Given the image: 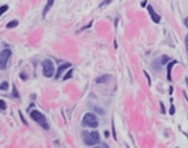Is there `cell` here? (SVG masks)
I'll list each match as a JSON object with an SVG mask.
<instances>
[{
  "label": "cell",
  "mask_w": 188,
  "mask_h": 148,
  "mask_svg": "<svg viewBox=\"0 0 188 148\" xmlns=\"http://www.w3.org/2000/svg\"><path fill=\"white\" fill-rule=\"evenodd\" d=\"M82 126L83 127H90V128H96L98 126V121L95 114L93 113H87L83 116L82 119Z\"/></svg>",
  "instance_id": "1"
},
{
  "label": "cell",
  "mask_w": 188,
  "mask_h": 148,
  "mask_svg": "<svg viewBox=\"0 0 188 148\" xmlns=\"http://www.w3.org/2000/svg\"><path fill=\"white\" fill-rule=\"evenodd\" d=\"M83 140L87 146H94L100 142V134L98 132H83Z\"/></svg>",
  "instance_id": "2"
},
{
  "label": "cell",
  "mask_w": 188,
  "mask_h": 148,
  "mask_svg": "<svg viewBox=\"0 0 188 148\" xmlns=\"http://www.w3.org/2000/svg\"><path fill=\"white\" fill-rule=\"evenodd\" d=\"M30 117H31L35 122H37L38 124L40 125L41 127H43L44 129H49V124L46 122V116H44L41 112H39V110H33L31 113H30Z\"/></svg>",
  "instance_id": "3"
},
{
  "label": "cell",
  "mask_w": 188,
  "mask_h": 148,
  "mask_svg": "<svg viewBox=\"0 0 188 148\" xmlns=\"http://www.w3.org/2000/svg\"><path fill=\"white\" fill-rule=\"evenodd\" d=\"M42 70H43V75L46 78H52L54 74V63L52 60L46 59L42 61Z\"/></svg>",
  "instance_id": "4"
},
{
  "label": "cell",
  "mask_w": 188,
  "mask_h": 148,
  "mask_svg": "<svg viewBox=\"0 0 188 148\" xmlns=\"http://www.w3.org/2000/svg\"><path fill=\"white\" fill-rule=\"evenodd\" d=\"M10 56H11V51L9 49H5L0 52V69L1 70H5L7 67Z\"/></svg>",
  "instance_id": "5"
},
{
  "label": "cell",
  "mask_w": 188,
  "mask_h": 148,
  "mask_svg": "<svg viewBox=\"0 0 188 148\" xmlns=\"http://www.w3.org/2000/svg\"><path fill=\"white\" fill-rule=\"evenodd\" d=\"M147 9H148V11H149V13H150L152 20H153L154 22H155V23H158L159 21H160V16L157 15L156 12H154V9L152 8V6H148Z\"/></svg>",
  "instance_id": "6"
},
{
  "label": "cell",
  "mask_w": 188,
  "mask_h": 148,
  "mask_svg": "<svg viewBox=\"0 0 188 148\" xmlns=\"http://www.w3.org/2000/svg\"><path fill=\"white\" fill-rule=\"evenodd\" d=\"M71 67V63H64V64H62V65H60L59 69H58V72H57V75H55V78H60V76L62 75V73H63L64 71L67 70L68 67Z\"/></svg>",
  "instance_id": "7"
},
{
  "label": "cell",
  "mask_w": 188,
  "mask_h": 148,
  "mask_svg": "<svg viewBox=\"0 0 188 148\" xmlns=\"http://www.w3.org/2000/svg\"><path fill=\"white\" fill-rule=\"evenodd\" d=\"M111 76L110 75H107V74H104V75H102V76H98V78L95 80V82L98 83V84H102V83H106L109 80H110Z\"/></svg>",
  "instance_id": "8"
},
{
  "label": "cell",
  "mask_w": 188,
  "mask_h": 148,
  "mask_svg": "<svg viewBox=\"0 0 188 148\" xmlns=\"http://www.w3.org/2000/svg\"><path fill=\"white\" fill-rule=\"evenodd\" d=\"M53 3H54V0H48V2H46V7H44V10H43V17H46V15L49 12V10L52 8Z\"/></svg>",
  "instance_id": "9"
},
{
  "label": "cell",
  "mask_w": 188,
  "mask_h": 148,
  "mask_svg": "<svg viewBox=\"0 0 188 148\" xmlns=\"http://www.w3.org/2000/svg\"><path fill=\"white\" fill-rule=\"evenodd\" d=\"M174 64H176V61H173V62H171V63L168 64V67H167V78L171 81V69H173V67H174Z\"/></svg>",
  "instance_id": "10"
},
{
  "label": "cell",
  "mask_w": 188,
  "mask_h": 148,
  "mask_svg": "<svg viewBox=\"0 0 188 148\" xmlns=\"http://www.w3.org/2000/svg\"><path fill=\"white\" fill-rule=\"evenodd\" d=\"M19 24V21L18 20H12V21H10V22H8L7 23V29H12V28H16V27Z\"/></svg>",
  "instance_id": "11"
},
{
  "label": "cell",
  "mask_w": 188,
  "mask_h": 148,
  "mask_svg": "<svg viewBox=\"0 0 188 148\" xmlns=\"http://www.w3.org/2000/svg\"><path fill=\"white\" fill-rule=\"evenodd\" d=\"M8 8H9V7L7 6V5H5V6H1V7H0V17H1V16H2L3 13H5V12L7 11V10H8Z\"/></svg>",
  "instance_id": "12"
},
{
  "label": "cell",
  "mask_w": 188,
  "mask_h": 148,
  "mask_svg": "<svg viewBox=\"0 0 188 148\" xmlns=\"http://www.w3.org/2000/svg\"><path fill=\"white\" fill-rule=\"evenodd\" d=\"M8 87H9L8 82H2L0 84V90H8Z\"/></svg>",
  "instance_id": "13"
},
{
  "label": "cell",
  "mask_w": 188,
  "mask_h": 148,
  "mask_svg": "<svg viewBox=\"0 0 188 148\" xmlns=\"http://www.w3.org/2000/svg\"><path fill=\"white\" fill-rule=\"evenodd\" d=\"M72 74H73V71H72V70H70L69 72L67 73V75H64V76H63V80H68V78H72Z\"/></svg>",
  "instance_id": "14"
},
{
  "label": "cell",
  "mask_w": 188,
  "mask_h": 148,
  "mask_svg": "<svg viewBox=\"0 0 188 148\" xmlns=\"http://www.w3.org/2000/svg\"><path fill=\"white\" fill-rule=\"evenodd\" d=\"M7 108V105H6V103H5V101H2V99H1V101H0V110H6Z\"/></svg>",
  "instance_id": "15"
},
{
  "label": "cell",
  "mask_w": 188,
  "mask_h": 148,
  "mask_svg": "<svg viewBox=\"0 0 188 148\" xmlns=\"http://www.w3.org/2000/svg\"><path fill=\"white\" fill-rule=\"evenodd\" d=\"M12 95L15 96V97H19V94H18V91H17V88H16V86H13V90H12Z\"/></svg>",
  "instance_id": "16"
},
{
  "label": "cell",
  "mask_w": 188,
  "mask_h": 148,
  "mask_svg": "<svg viewBox=\"0 0 188 148\" xmlns=\"http://www.w3.org/2000/svg\"><path fill=\"white\" fill-rule=\"evenodd\" d=\"M19 115H20V118H21V122L23 123V124L24 125H28V123H27V121L24 118H23V116H22V114L20 113V112H19Z\"/></svg>",
  "instance_id": "17"
},
{
  "label": "cell",
  "mask_w": 188,
  "mask_h": 148,
  "mask_svg": "<svg viewBox=\"0 0 188 148\" xmlns=\"http://www.w3.org/2000/svg\"><path fill=\"white\" fill-rule=\"evenodd\" d=\"M185 45H186V51H187V53H188V33L185 38Z\"/></svg>",
  "instance_id": "18"
},
{
  "label": "cell",
  "mask_w": 188,
  "mask_h": 148,
  "mask_svg": "<svg viewBox=\"0 0 188 148\" xmlns=\"http://www.w3.org/2000/svg\"><path fill=\"white\" fill-rule=\"evenodd\" d=\"M169 114H171V115H174V114H175V107H174V105H171V110H169Z\"/></svg>",
  "instance_id": "19"
},
{
  "label": "cell",
  "mask_w": 188,
  "mask_h": 148,
  "mask_svg": "<svg viewBox=\"0 0 188 148\" xmlns=\"http://www.w3.org/2000/svg\"><path fill=\"white\" fill-rule=\"evenodd\" d=\"M110 2H111V0H105L104 2H102L101 5H100V7H103V6H104V5H106V3H107V5H109V3H110Z\"/></svg>",
  "instance_id": "20"
},
{
  "label": "cell",
  "mask_w": 188,
  "mask_h": 148,
  "mask_svg": "<svg viewBox=\"0 0 188 148\" xmlns=\"http://www.w3.org/2000/svg\"><path fill=\"white\" fill-rule=\"evenodd\" d=\"M145 75H146V78H147V80H148V83H149V84H150V83H152V82H150V78H149V75H148V74H147V72H146V71H145Z\"/></svg>",
  "instance_id": "21"
},
{
  "label": "cell",
  "mask_w": 188,
  "mask_h": 148,
  "mask_svg": "<svg viewBox=\"0 0 188 148\" xmlns=\"http://www.w3.org/2000/svg\"><path fill=\"white\" fill-rule=\"evenodd\" d=\"M184 24H185V26L188 28V17L185 18V20H184Z\"/></svg>",
  "instance_id": "22"
},
{
  "label": "cell",
  "mask_w": 188,
  "mask_h": 148,
  "mask_svg": "<svg viewBox=\"0 0 188 148\" xmlns=\"http://www.w3.org/2000/svg\"><path fill=\"white\" fill-rule=\"evenodd\" d=\"M146 2H147V0H144V1H143V2L141 3V6H142V7H145V6H146Z\"/></svg>",
  "instance_id": "23"
},
{
  "label": "cell",
  "mask_w": 188,
  "mask_h": 148,
  "mask_svg": "<svg viewBox=\"0 0 188 148\" xmlns=\"http://www.w3.org/2000/svg\"><path fill=\"white\" fill-rule=\"evenodd\" d=\"M160 106H162V113H165V108H164V104L160 103Z\"/></svg>",
  "instance_id": "24"
},
{
  "label": "cell",
  "mask_w": 188,
  "mask_h": 148,
  "mask_svg": "<svg viewBox=\"0 0 188 148\" xmlns=\"http://www.w3.org/2000/svg\"><path fill=\"white\" fill-rule=\"evenodd\" d=\"M20 78H22V80H27V76L23 75V73H21V74H20Z\"/></svg>",
  "instance_id": "25"
},
{
  "label": "cell",
  "mask_w": 188,
  "mask_h": 148,
  "mask_svg": "<svg viewBox=\"0 0 188 148\" xmlns=\"http://www.w3.org/2000/svg\"><path fill=\"white\" fill-rule=\"evenodd\" d=\"M105 137H109V132H105Z\"/></svg>",
  "instance_id": "26"
}]
</instances>
